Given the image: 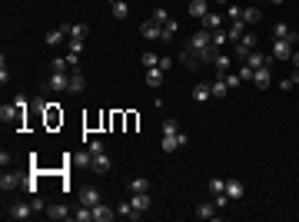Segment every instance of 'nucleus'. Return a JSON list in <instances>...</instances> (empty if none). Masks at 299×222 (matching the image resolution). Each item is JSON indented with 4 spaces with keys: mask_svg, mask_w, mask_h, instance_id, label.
<instances>
[{
    "mask_svg": "<svg viewBox=\"0 0 299 222\" xmlns=\"http://www.w3.org/2000/svg\"><path fill=\"white\" fill-rule=\"evenodd\" d=\"M163 76H166V70H160V66H150V70H146V83L156 90V86L163 83Z\"/></svg>",
    "mask_w": 299,
    "mask_h": 222,
    "instance_id": "22",
    "label": "nucleus"
},
{
    "mask_svg": "<svg viewBox=\"0 0 299 222\" xmlns=\"http://www.w3.org/2000/svg\"><path fill=\"white\" fill-rule=\"evenodd\" d=\"M226 20H230V23H233V20H243V7L230 3V7H226Z\"/></svg>",
    "mask_w": 299,
    "mask_h": 222,
    "instance_id": "38",
    "label": "nucleus"
},
{
    "mask_svg": "<svg viewBox=\"0 0 299 222\" xmlns=\"http://www.w3.org/2000/svg\"><path fill=\"white\" fill-rule=\"evenodd\" d=\"M210 86H213V96H220V100H223V96H230V83H226L223 76H220L216 83H210Z\"/></svg>",
    "mask_w": 299,
    "mask_h": 222,
    "instance_id": "32",
    "label": "nucleus"
},
{
    "mask_svg": "<svg viewBox=\"0 0 299 222\" xmlns=\"http://www.w3.org/2000/svg\"><path fill=\"white\" fill-rule=\"evenodd\" d=\"M210 199H213V203H216V209H226V206L233 203V199H230V196H226V193H220V196H210Z\"/></svg>",
    "mask_w": 299,
    "mask_h": 222,
    "instance_id": "40",
    "label": "nucleus"
},
{
    "mask_svg": "<svg viewBox=\"0 0 299 222\" xmlns=\"http://www.w3.org/2000/svg\"><path fill=\"white\" fill-rule=\"evenodd\" d=\"M90 169H94L96 176H106V173L113 169V163H110V156H106V153H100V156H94V163H90Z\"/></svg>",
    "mask_w": 299,
    "mask_h": 222,
    "instance_id": "12",
    "label": "nucleus"
},
{
    "mask_svg": "<svg viewBox=\"0 0 299 222\" xmlns=\"http://www.w3.org/2000/svg\"><path fill=\"white\" fill-rule=\"evenodd\" d=\"M226 33H230V43H240V40H243V33H246V23L243 20H233V23H230V27H226Z\"/></svg>",
    "mask_w": 299,
    "mask_h": 222,
    "instance_id": "14",
    "label": "nucleus"
},
{
    "mask_svg": "<svg viewBox=\"0 0 299 222\" xmlns=\"http://www.w3.org/2000/svg\"><path fill=\"white\" fill-rule=\"evenodd\" d=\"M270 3H286V0H270Z\"/></svg>",
    "mask_w": 299,
    "mask_h": 222,
    "instance_id": "52",
    "label": "nucleus"
},
{
    "mask_svg": "<svg viewBox=\"0 0 299 222\" xmlns=\"http://www.w3.org/2000/svg\"><path fill=\"white\" fill-rule=\"evenodd\" d=\"M193 216H196V219H216V216H220V209H216V203L210 199V203H200Z\"/></svg>",
    "mask_w": 299,
    "mask_h": 222,
    "instance_id": "13",
    "label": "nucleus"
},
{
    "mask_svg": "<svg viewBox=\"0 0 299 222\" xmlns=\"http://www.w3.org/2000/svg\"><path fill=\"white\" fill-rule=\"evenodd\" d=\"M292 86H296V83H292V76H286V80H280V90H282V93H286V90H292Z\"/></svg>",
    "mask_w": 299,
    "mask_h": 222,
    "instance_id": "49",
    "label": "nucleus"
},
{
    "mask_svg": "<svg viewBox=\"0 0 299 222\" xmlns=\"http://www.w3.org/2000/svg\"><path fill=\"white\" fill-rule=\"evenodd\" d=\"M66 50H70V53H80V50H84V40H74V37H66Z\"/></svg>",
    "mask_w": 299,
    "mask_h": 222,
    "instance_id": "43",
    "label": "nucleus"
},
{
    "mask_svg": "<svg viewBox=\"0 0 299 222\" xmlns=\"http://www.w3.org/2000/svg\"><path fill=\"white\" fill-rule=\"evenodd\" d=\"M243 193H246V186L240 183V179H226V196H230V199H243Z\"/></svg>",
    "mask_w": 299,
    "mask_h": 222,
    "instance_id": "16",
    "label": "nucleus"
},
{
    "mask_svg": "<svg viewBox=\"0 0 299 222\" xmlns=\"http://www.w3.org/2000/svg\"><path fill=\"white\" fill-rule=\"evenodd\" d=\"M236 73H240V80H243V83H246V80H250V83H252V73H256V70H252V66H240V70H236Z\"/></svg>",
    "mask_w": 299,
    "mask_h": 222,
    "instance_id": "41",
    "label": "nucleus"
},
{
    "mask_svg": "<svg viewBox=\"0 0 299 222\" xmlns=\"http://www.w3.org/2000/svg\"><path fill=\"white\" fill-rule=\"evenodd\" d=\"M246 66H252V70H260V66H272V56L250 50V53H246Z\"/></svg>",
    "mask_w": 299,
    "mask_h": 222,
    "instance_id": "11",
    "label": "nucleus"
},
{
    "mask_svg": "<svg viewBox=\"0 0 299 222\" xmlns=\"http://www.w3.org/2000/svg\"><path fill=\"white\" fill-rule=\"evenodd\" d=\"M7 80H10V73H7V60H0V83L7 86Z\"/></svg>",
    "mask_w": 299,
    "mask_h": 222,
    "instance_id": "47",
    "label": "nucleus"
},
{
    "mask_svg": "<svg viewBox=\"0 0 299 222\" xmlns=\"http://www.w3.org/2000/svg\"><path fill=\"white\" fill-rule=\"evenodd\" d=\"M50 73H70V60L66 56H54L50 60Z\"/></svg>",
    "mask_w": 299,
    "mask_h": 222,
    "instance_id": "25",
    "label": "nucleus"
},
{
    "mask_svg": "<svg viewBox=\"0 0 299 222\" xmlns=\"http://www.w3.org/2000/svg\"><path fill=\"white\" fill-rule=\"evenodd\" d=\"M140 37H143V40H163V27L150 17L146 23H140Z\"/></svg>",
    "mask_w": 299,
    "mask_h": 222,
    "instance_id": "5",
    "label": "nucleus"
},
{
    "mask_svg": "<svg viewBox=\"0 0 299 222\" xmlns=\"http://www.w3.org/2000/svg\"><path fill=\"white\" fill-rule=\"evenodd\" d=\"M130 206L143 216V213L150 209V193H133V196H130Z\"/></svg>",
    "mask_w": 299,
    "mask_h": 222,
    "instance_id": "17",
    "label": "nucleus"
},
{
    "mask_svg": "<svg viewBox=\"0 0 299 222\" xmlns=\"http://www.w3.org/2000/svg\"><path fill=\"white\" fill-rule=\"evenodd\" d=\"M210 33H213V46H216V50H223V46L230 43V33H226L223 27H220V30H210Z\"/></svg>",
    "mask_w": 299,
    "mask_h": 222,
    "instance_id": "28",
    "label": "nucleus"
},
{
    "mask_svg": "<svg viewBox=\"0 0 299 222\" xmlns=\"http://www.w3.org/2000/svg\"><path fill=\"white\" fill-rule=\"evenodd\" d=\"M252 83L260 86V90H266V86L272 83V73H270V66H260V70L252 73Z\"/></svg>",
    "mask_w": 299,
    "mask_h": 222,
    "instance_id": "18",
    "label": "nucleus"
},
{
    "mask_svg": "<svg viewBox=\"0 0 299 222\" xmlns=\"http://www.w3.org/2000/svg\"><path fill=\"white\" fill-rule=\"evenodd\" d=\"M210 96H213V86H210V83H196V86H193V103H206Z\"/></svg>",
    "mask_w": 299,
    "mask_h": 222,
    "instance_id": "21",
    "label": "nucleus"
},
{
    "mask_svg": "<svg viewBox=\"0 0 299 222\" xmlns=\"http://www.w3.org/2000/svg\"><path fill=\"white\" fill-rule=\"evenodd\" d=\"M96 203H103L96 189H80V206H96Z\"/></svg>",
    "mask_w": 299,
    "mask_h": 222,
    "instance_id": "24",
    "label": "nucleus"
},
{
    "mask_svg": "<svg viewBox=\"0 0 299 222\" xmlns=\"http://www.w3.org/2000/svg\"><path fill=\"white\" fill-rule=\"evenodd\" d=\"M86 149H90V156H100V153H106V149H103V139H90V143H86Z\"/></svg>",
    "mask_w": 299,
    "mask_h": 222,
    "instance_id": "39",
    "label": "nucleus"
},
{
    "mask_svg": "<svg viewBox=\"0 0 299 222\" xmlns=\"http://www.w3.org/2000/svg\"><path fill=\"white\" fill-rule=\"evenodd\" d=\"M292 50H296L292 40H276V43H272V60H290Z\"/></svg>",
    "mask_w": 299,
    "mask_h": 222,
    "instance_id": "6",
    "label": "nucleus"
},
{
    "mask_svg": "<svg viewBox=\"0 0 299 222\" xmlns=\"http://www.w3.org/2000/svg\"><path fill=\"white\" fill-rule=\"evenodd\" d=\"M34 213H37V209H34V203H14L4 216H7V219H14V222H20V219H30Z\"/></svg>",
    "mask_w": 299,
    "mask_h": 222,
    "instance_id": "3",
    "label": "nucleus"
},
{
    "mask_svg": "<svg viewBox=\"0 0 299 222\" xmlns=\"http://www.w3.org/2000/svg\"><path fill=\"white\" fill-rule=\"evenodd\" d=\"M272 33H276V40H290L292 37L290 23H272Z\"/></svg>",
    "mask_w": 299,
    "mask_h": 222,
    "instance_id": "33",
    "label": "nucleus"
},
{
    "mask_svg": "<svg viewBox=\"0 0 299 222\" xmlns=\"http://www.w3.org/2000/svg\"><path fill=\"white\" fill-rule=\"evenodd\" d=\"M66 37H70V23H66V27H54V30H47V37H44V40H47V46H60Z\"/></svg>",
    "mask_w": 299,
    "mask_h": 222,
    "instance_id": "9",
    "label": "nucleus"
},
{
    "mask_svg": "<svg viewBox=\"0 0 299 222\" xmlns=\"http://www.w3.org/2000/svg\"><path fill=\"white\" fill-rule=\"evenodd\" d=\"M84 86H86V76L80 70H70V90L66 93H84Z\"/></svg>",
    "mask_w": 299,
    "mask_h": 222,
    "instance_id": "20",
    "label": "nucleus"
},
{
    "mask_svg": "<svg viewBox=\"0 0 299 222\" xmlns=\"http://www.w3.org/2000/svg\"><path fill=\"white\" fill-rule=\"evenodd\" d=\"M186 133H180V123L176 120H166L163 123V143H160V146H163V153H176V149H183L186 146Z\"/></svg>",
    "mask_w": 299,
    "mask_h": 222,
    "instance_id": "2",
    "label": "nucleus"
},
{
    "mask_svg": "<svg viewBox=\"0 0 299 222\" xmlns=\"http://www.w3.org/2000/svg\"><path fill=\"white\" fill-rule=\"evenodd\" d=\"M262 20V10L260 7H246L243 10V23H260Z\"/></svg>",
    "mask_w": 299,
    "mask_h": 222,
    "instance_id": "30",
    "label": "nucleus"
},
{
    "mask_svg": "<svg viewBox=\"0 0 299 222\" xmlns=\"http://www.w3.org/2000/svg\"><path fill=\"white\" fill-rule=\"evenodd\" d=\"M206 13H210V0H193L190 3V17L193 20H203Z\"/></svg>",
    "mask_w": 299,
    "mask_h": 222,
    "instance_id": "19",
    "label": "nucleus"
},
{
    "mask_svg": "<svg viewBox=\"0 0 299 222\" xmlns=\"http://www.w3.org/2000/svg\"><path fill=\"white\" fill-rule=\"evenodd\" d=\"M206 189H210V196L226 193V179H210V183H206Z\"/></svg>",
    "mask_w": 299,
    "mask_h": 222,
    "instance_id": "34",
    "label": "nucleus"
},
{
    "mask_svg": "<svg viewBox=\"0 0 299 222\" xmlns=\"http://www.w3.org/2000/svg\"><path fill=\"white\" fill-rule=\"evenodd\" d=\"M30 203H34V209H37V213H47V206H44V199H40V196H30Z\"/></svg>",
    "mask_w": 299,
    "mask_h": 222,
    "instance_id": "48",
    "label": "nucleus"
},
{
    "mask_svg": "<svg viewBox=\"0 0 299 222\" xmlns=\"http://www.w3.org/2000/svg\"><path fill=\"white\" fill-rule=\"evenodd\" d=\"M70 37H74V40H86V23H70Z\"/></svg>",
    "mask_w": 299,
    "mask_h": 222,
    "instance_id": "37",
    "label": "nucleus"
},
{
    "mask_svg": "<svg viewBox=\"0 0 299 222\" xmlns=\"http://www.w3.org/2000/svg\"><path fill=\"white\" fill-rule=\"evenodd\" d=\"M290 60H292V66H296V70H299V46H296V50H292V56H290Z\"/></svg>",
    "mask_w": 299,
    "mask_h": 222,
    "instance_id": "50",
    "label": "nucleus"
},
{
    "mask_svg": "<svg viewBox=\"0 0 299 222\" xmlns=\"http://www.w3.org/2000/svg\"><path fill=\"white\" fill-rule=\"evenodd\" d=\"M56 123H64V113H56V103H50V110H47V126H56Z\"/></svg>",
    "mask_w": 299,
    "mask_h": 222,
    "instance_id": "35",
    "label": "nucleus"
},
{
    "mask_svg": "<svg viewBox=\"0 0 299 222\" xmlns=\"http://www.w3.org/2000/svg\"><path fill=\"white\" fill-rule=\"evenodd\" d=\"M213 66L220 70V76H226V73H230V66H233V60H230V53H216Z\"/></svg>",
    "mask_w": 299,
    "mask_h": 222,
    "instance_id": "23",
    "label": "nucleus"
},
{
    "mask_svg": "<svg viewBox=\"0 0 299 222\" xmlns=\"http://www.w3.org/2000/svg\"><path fill=\"white\" fill-rule=\"evenodd\" d=\"M290 40H292V43H296V46H299V33H292V37H290Z\"/></svg>",
    "mask_w": 299,
    "mask_h": 222,
    "instance_id": "51",
    "label": "nucleus"
},
{
    "mask_svg": "<svg viewBox=\"0 0 299 222\" xmlns=\"http://www.w3.org/2000/svg\"><path fill=\"white\" fill-rule=\"evenodd\" d=\"M216 53H220V50L213 46V33L200 27V30H193V37H190V43H186V50H183V56H180V60H183V63L193 70V66L213 63Z\"/></svg>",
    "mask_w": 299,
    "mask_h": 222,
    "instance_id": "1",
    "label": "nucleus"
},
{
    "mask_svg": "<svg viewBox=\"0 0 299 222\" xmlns=\"http://www.w3.org/2000/svg\"><path fill=\"white\" fill-rule=\"evenodd\" d=\"M47 90H54V93H66V90H70V73H50Z\"/></svg>",
    "mask_w": 299,
    "mask_h": 222,
    "instance_id": "7",
    "label": "nucleus"
},
{
    "mask_svg": "<svg viewBox=\"0 0 299 222\" xmlns=\"http://www.w3.org/2000/svg\"><path fill=\"white\" fill-rule=\"evenodd\" d=\"M140 60H143V66H146V70H150V66H160V56H156V53H143Z\"/></svg>",
    "mask_w": 299,
    "mask_h": 222,
    "instance_id": "42",
    "label": "nucleus"
},
{
    "mask_svg": "<svg viewBox=\"0 0 299 222\" xmlns=\"http://www.w3.org/2000/svg\"><path fill=\"white\" fill-rule=\"evenodd\" d=\"M130 193H150V179H143V176H136L130 183Z\"/></svg>",
    "mask_w": 299,
    "mask_h": 222,
    "instance_id": "36",
    "label": "nucleus"
},
{
    "mask_svg": "<svg viewBox=\"0 0 299 222\" xmlns=\"http://www.w3.org/2000/svg\"><path fill=\"white\" fill-rule=\"evenodd\" d=\"M47 216H50V219H70L74 213H70L66 206H60V203H56V206H47Z\"/></svg>",
    "mask_w": 299,
    "mask_h": 222,
    "instance_id": "26",
    "label": "nucleus"
},
{
    "mask_svg": "<svg viewBox=\"0 0 299 222\" xmlns=\"http://www.w3.org/2000/svg\"><path fill=\"white\" fill-rule=\"evenodd\" d=\"M256 43H260V40H256V33H243V40L233 46V53L246 60V53H250V50H256Z\"/></svg>",
    "mask_w": 299,
    "mask_h": 222,
    "instance_id": "8",
    "label": "nucleus"
},
{
    "mask_svg": "<svg viewBox=\"0 0 299 222\" xmlns=\"http://www.w3.org/2000/svg\"><path fill=\"white\" fill-rule=\"evenodd\" d=\"M34 110H37V113H47V110H50V103L44 100V96H34Z\"/></svg>",
    "mask_w": 299,
    "mask_h": 222,
    "instance_id": "44",
    "label": "nucleus"
},
{
    "mask_svg": "<svg viewBox=\"0 0 299 222\" xmlns=\"http://www.w3.org/2000/svg\"><path fill=\"white\" fill-rule=\"evenodd\" d=\"M176 30H180V23H176V20H173V17H170L166 23H163V40H166V43H170V40L176 37Z\"/></svg>",
    "mask_w": 299,
    "mask_h": 222,
    "instance_id": "31",
    "label": "nucleus"
},
{
    "mask_svg": "<svg viewBox=\"0 0 299 222\" xmlns=\"http://www.w3.org/2000/svg\"><path fill=\"white\" fill-rule=\"evenodd\" d=\"M223 80H226V83H230V90H233V86H240V83H243V80H240V73H233V70H230V73H226Z\"/></svg>",
    "mask_w": 299,
    "mask_h": 222,
    "instance_id": "45",
    "label": "nucleus"
},
{
    "mask_svg": "<svg viewBox=\"0 0 299 222\" xmlns=\"http://www.w3.org/2000/svg\"><path fill=\"white\" fill-rule=\"evenodd\" d=\"M24 183H27V179L20 176V173H7V169H4V176H0V189H4V193H14V189H20Z\"/></svg>",
    "mask_w": 299,
    "mask_h": 222,
    "instance_id": "4",
    "label": "nucleus"
},
{
    "mask_svg": "<svg viewBox=\"0 0 299 222\" xmlns=\"http://www.w3.org/2000/svg\"><path fill=\"white\" fill-rule=\"evenodd\" d=\"M116 216H123V219H140V213H136V209H133V206H130V199H126V203H120V206H116Z\"/></svg>",
    "mask_w": 299,
    "mask_h": 222,
    "instance_id": "27",
    "label": "nucleus"
},
{
    "mask_svg": "<svg viewBox=\"0 0 299 222\" xmlns=\"http://www.w3.org/2000/svg\"><path fill=\"white\" fill-rule=\"evenodd\" d=\"M223 23H226V17H223V13H216V10H210V13L200 20V27H203V30H220Z\"/></svg>",
    "mask_w": 299,
    "mask_h": 222,
    "instance_id": "10",
    "label": "nucleus"
},
{
    "mask_svg": "<svg viewBox=\"0 0 299 222\" xmlns=\"http://www.w3.org/2000/svg\"><path fill=\"white\" fill-rule=\"evenodd\" d=\"M153 20H156V23H160V27H163V23H166V10H163V7H156V10H153Z\"/></svg>",
    "mask_w": 299,
    "mask_h": 222,
    "instance_id": "46",
    "label": "nucleus"
},
{
    "mask_svg": "<svg viewBox=\"0 0 299 222\" xmlns=\"http://www.w3.org/2000/svg\"><path fill=\"white\" fill-rule=\"evenodd\" d=\"M113 17H116V20H126V17H130V7H126V0H113Z\"/></svg>",
    "mask_w": 299,
    "mask_h": 222,
    "instance_id": "29",
    "label": "nucleus"
},
{
    "mask_svg": "<svg viewBox=\"0 0 299 222\" xmlns=\"http://www.w3.org/2000/svg\"><path fill=\"white\" fill-rule=\"evenodd\" d=\"M113 216H116V213H113V206H106V203L94 206V219L96 222H113Z\"/></svg>",
    "mask_w": 299,
    "mask_h": 222,
    "instance_id": "15",
    "label": "nucleus"
}]
</instances>
